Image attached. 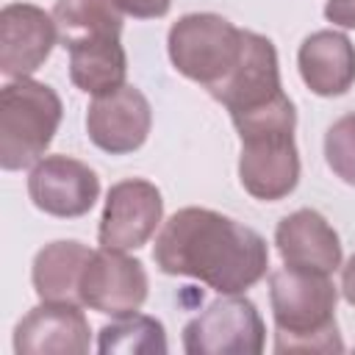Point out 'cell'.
<instances>
[{
    "instance_id": "cell-20",
    "label": "cell",
    "mask_w": 355,
    "mask_h": 355,
    "mask_svg": "<svg viewBox=\"0 0 355 355\" xmlns=\"http://www.w3.org/2000/svg\"><path fill=\"white\" fill-rule=\"evenodd\" d=\"M324 161L336 178L355 186V111L338 116L324 133Z\"/></svg>"
},
{
    "instance_id": "cell-11",
    "label": "cell",
    "mask_w": 355,
    "mask_h": 355,
    "mask_svg": "<svg viewBox=\"0 0 355 355\" xmlns=\"http://www.w3.org/2000/svg\"><path fill=\"white\" fill-rule=\"evenodd\" d=\"M283 92L280 83V64H277V50L272 39L247 31L244 33V53L236 64V69L227 75V80L211 92L214 100H219L227 111L230 119L250 114L255 108L269 105L277 100Z\"/></svg>"
},
{
    "instance_id": "cell-15",
    "label": "cell",
    "mask_w": 355,
    "mask_h": 355,
    "mask_svg": "<svg viewBox=\"0 0 355 355\" xmlns=\"http://www.w3.org/2000/svg\"><path fill=\"white\" fill-rule=\"evenodd\" d=\"M302 83L319 97L347 94L355 83V44L341 31H316L297 53Z\"/></svg>"
},
{
    "instance_id": "cell-9",
    "label": "cell",
    "mask_w": 355,
    "mask_h": 355,
    "mask_svg": "<svg viewBox=\"0 0 355 355\" xmlns=\"http://www.w3.org/2000/svg\"><path fill=\"white\" fill-rule=\"evenodd\" d=\"M28 194L33 205L58 219H75L92 211L100 197L97 172L69 155H44L28 175Z\"/></svg>"
},
{
    "instance_id": "cell-16",
    "label": "cell",
    "mask_w": 355,
    "mask_h": 355,
    "mask_svg": "<svg viewBox=\"0 0 355 355\" xmlns=\"http://www.w3.org/2000/svg\"><path fill=\"white\" fill-rule=\"evenodd\" d=\"M92 258V250L75 239L53 241L33 258L31 280L42 302H78L80 305V275Z\"/></svg>"
},
{
    "instance_id": "cell-17",
    "label": "cell",
    "mask_w": 355,
    "mask_h": 355,
    "mask_svg": "<svg viewBox=\"0 0 355 355\" xmlns=\"http://www.w3.org/2000/svg\"><path fill=\"white\" fill-rule=\"evenodd\" d=\"M67 50H69V78L80 92L100 97L125 86L128 55L119 36H97V39L75 42Z\"/></svg>"
},
{
    "instance_id": "cell-6",
    "label": "cell",
    "mask_w": 355,
    "mask_h": 355,
    "mask_svg": "<svg viewBox=\"0 0 355 355\" xmlns=\"http://www.w3.org/2000/svg\"><path fill=\"white\" fill-rule=\"evenodd\" d=\"M263 341V319L255 302L241 294H222L183 327L189 355H258Z\"/></svg>"
},
{
    "instance_id": "cell-13",
    "label": "cell",
    "mask_w": 355,
    "mask_h": 355,
    "mask_svg": "<svg viewBox=\"0 0 355 355\" xmlns=\"http://www.w3.org/2000/svg\"><path fill=\"white\" fill-rule=\"evenodd\" d=\"M17 355L89 352V322L78 302H42L31 308L14 330Z\"/></svg>"
},
{
    "instance_id": "cell-5",
    "label": "cell",
    "mask_w": 355,
    "mask_h": 355,
    "mask_svg": "<svg viewBox=\"0 0 355 355\" xmlns=\"http://www.w3.org/2000/svg\"><path fill=\"white\" fill-rule=\"evenodd\" d=\"M244 33L247 31L236 28L222 14H186L169 28V61L183 78L200 83L211 94L236 69L244 53Z\"/></svg>"
},
{
    "instance_id": "cell-21",
    "label": "cell",
    "mask_w": 355,
    "mask_h": 355,
    "mask_svg": "<svg viewBox=\"0 0 355 355\" xmlns=\"http://www.w3.org/2000/svg\"><path fill=\"white\" fill-rule=\"evenodd\" d=\"M122 14H130L136 19H158L169 11L172 0H116Z\"/></svg>"
},
{
    "instance_id": "cell-12",
    "label": "cell",
    "mask_w": 355,
    "mask_h": 355,
    "mask_svg": "<svg viewBox=\"0 0 355 355\" xmlns=\"http://www.w3.org/2000/svg\"><path fill=\"white\" fill-rule=\"evenodd\" d=\"M58 28L53 14L33 3H8L0 11V72L11 80L36 72L53 53Z\"/></svg>"
},
{
    "instance_id": "cell-19",
    "label": "cell",
    "mask_w": 355,
    "mask_h": 355,
    "mask_svg": "<svg viewBox=\"0 0 355 355\" xmlns=\"http://www.w3.org/2000/svg\"><path fill=\"white\" fill-rule=\"evenodd\" d=\"M100 352H122V355H164L166 352V333L155 316L128 313L116 322L100 327L97 336Z\"/></svg>"
},
{
    "instance_id": "cell-22",
    "label": "cell",
    "mask_w": 355,
    "mask_h": 355,
    "mask_svg": "<svg viewBox=\"0 0 355 355\" xmlns=\"http://www.w3.org/2000/svg\"><path fill=\"white\" fill-rule=\"evenodd\" d=\"M324 17L338 28H355V0H327Z\"/></svg>"
},
{
    "instance_id": "cell-7",
    "label": "cell",
    "mask_w": 355,
    "mask_h": 355,
    "mask_svg": "<svg viewBox=\"0 0 355 355\" xmlns=\"http://www.w3.org/2000/svg\"><path fill=\"white\" fill-rule=\"evenodd\" d=\"M147 288L150 280L139 258H130L122 250L100 247L92 252L80 275V305L119 319L144 305Z\"/></svg>"
},
{
    "instance_id": "cell-14",
    "label": "cell",
    "mask_w": 355,
    "mask_h": 355,
    "mask_svg": "<svg viewBox=\"0 0 355 355\" xmlns=\"http://www.w3.org/2000/svg\"><path fill=\"white\" fill-rule=\"evenodd\" d=\"M275 244L288 266L311 272H336L341 266V241L333 225L313 208H300L277 222Z\"/></svg>"
},
{
    "instance_id": "cell-18",
    "label": "cell",
    "mask_w": 355,
    "mask_h": 355,
    "mask_svg": "<svg viewBox=\"0 0 355 355\" xmlns=\"http://www.w3.org/2000/svg\"><path fill=\"white\" fill-rule=\"evenodd\" d=\"M53 19L64 47L97 36L122 33V11L116 0H55Z\"/></svg>"
},
{
    "instance_id": "cell-2",
    "label": "cell",
    "mask_w": 355,
    "mask_h": 355,
    "mask_svg": "<svg viewBox=\"0 0 355 355\" xmlns=\"http://www.w3.org/2000/svg\"><path fill=\"white\" fill-rule=\"evenodd\" d=\"M338 291L324 272L280 266L269 275L275 352H344L336 324Z\"/></svg>"
},
{
    "instance_id": "cell-23",
    "label": "cell",
    "mask_w": 355,
    "mask_h": 355,
    "mask_svg": "<svg viewBox=\"0 0 355 355\" xmlns=\"http://www.w3.org/2000/svg\"><path fill=\"white\" fill-rule=\"evenodd\" d=\"M341 294L355 308V255L341 266Z\"/></svg>"
},
{
    "instance_id": "cell-8",
    "label": "cell",
    "mask_w": 355,
    "mask_h": 355,
    "mask_svg": "<svg viewBox=\"0 0 355 355\" xmlns=\"http://www.w3.org/2000/svg\"><path fill=\"white\" fill-rule=\"evenodd\" d=\"M164 216V200L155 183L141 178L119 180L108 189L100 216V247L108 250H139L150 241Z\"/></svg>"
},
{
    "instance_id": "cell-1",
    "label": "cell",
    "mask_w": 355,
    "mask_h": 355,
    "mask_svg": "<svg viewBox=\"0 0 355 355\" xmlns=\"http://www.w3.org/2000/svg\"><path fill=\"white\" fill-rule=\"evenodd\" d=\"M153 261L164 275L197 277L219 294H241L266 275L269 247L250 225L191 205L164 222Z\"/></svg>"
},
{
    "instance_id": "cell-4",
    "label": "cell",
    "mask_w": 355,
    "mask_h": 355,
    "mask_svg": "<svg viewBox=\"0 0 355 355\" xmlns=\"http://www.w3.org/2000/svg\"><path fill=\"white\" fill-rule=\"evenodd\" d=\"M61 97L47 83L17 78L0 89V166L17 172L42 161L61 125Z\"/></svg>"
},
{
    "instance_id": "cell-10",
    "label": "cell",
    "mask_w": 355,
    "mask_h": 355,
    "mask_svg": "<svg viewBox=\"0 0 355 355\" xmlns=\"http://www.w3.org/2000/svg\"><path fill=\"white\" fill-rule=\"evenodd\" d=\"M150 125L153 108L147 97L130 83L94 97L86 111V133L92 144L111 155L139 150L150 136Z\"/></svg>"
},
{
    "instance_id": "cell-3",
    "label": "cell",
    "mask_w": 355,
    "mask_h": 355,
    "mask_svg": "<svg viewBox=\"0 0 355 355\" xmlns=\"http://www.w3.org/2000/svg\"><path fill=\"white\" fill-rule=\"evenodd\" d=\"M241 139L239 180L255 200H283L297 189L300 153L294 144L297 111L288 94H280L269 105L233 116Z\"/></svg>"
}]
</instances>
